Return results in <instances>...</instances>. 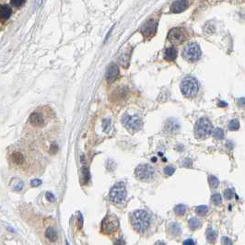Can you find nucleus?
Instances as JSON below:
<instances>
[{
  "label": "nucleus",
  "mask_w": 245,
  "mask_h": 245,
  "mask_svg": "<svg viewBox=\"0 0 245 245\" xmlns=\"http://www.w3.org/2000/svg\"><path fill=\"white\" fill-rule=\"evenodd\" d=\"M150 223L149 214L145 210H136L132 215V225L136 231H144Z\"/></svg>",
  "instance_id": "obj_1"
},
{
  "label": "nucleus",
  "mask_w": 245,
  "mask_h": 245,
  "mask_svg": "<svg viewBox=\"0 0 245 245\" xmlns=\"http://www.w3.org/2000/svg\"><path fill=\"white\" fill-rule=\"evenodd\" d=\"M181 90L185 97H194L199 90L198 81L192 77L185 78L181 83Z\"/></svg>",
  "instance_id": "obj_2"
},
{
  "label": "nucleus",
  "mask_w": 245,
  "mask_h": 245,
  "mask_svg": "<svg viewBox=\"0 0 245 245\" xmlns=\"http://www.w3.org/2000/svg\"><path fill=\"white\" fill-rule=\"evenodd\" d=\"M126 188L124 183H117L110 191L109 198L114 204H121L126 198Z\"/></svg>",
  "instance_id": "obj_3"
},
{
  "label": "nucleus",
  "mask_w": 245,
  "mask_h": 245,
  "mask_svg": "<svg viewBox=\"0 0 245 245\" xmlns=\"http://www.w3.org/2000/svg\"><path fill=\"white\" fill-rule=\"evenodd\" d=\"M213 131L212 124L207 118H200L194 126V133L197 138H205L208 136Z\"/></svg>",
  "instance_id": "obj_4"
},
{
  "label": "nucleus",
  "mask_w": 245,
  "mask_h": 245,
  "mask_svg": "<svg viewBox=\"0 0 245 245\" xmlns=\"http://www.w3.org/2000/svg\"><path fill=\"white\" fill-rule=\"evenodd\" d=\"M201 54H202L201 48L196 42H191L187 44L183 51V56L190 62H196L199 60Z\"/></svg>",
  "instance_id": "obj_5"
},
{
  "label": "nucleus",
  "mask_w": 245,
  "mask_h": 245,
  "mask_svg": "<svg viewBox=\"0 0 245 245\" xmlns=\"http://www.w3.org/2000/svg\"><path fill=\"white\" fill-rule=\"evenodd\" d=\"M122 122L124 125L126 127L130 132H136L140 130L143 123L139 116L136 115H129V114H124L122 118Z\"/></svg>",
  "instance_id": "obj_6"
},
{
  "label": "nucleus",
  "mask_w": 245,
  "mask_h": 245,
  "mask_svg": "<svg viewBox=\"0 0 245 245\" xmlns=\"http://www.w3.org/2000/svg\"><path fill=\"white\" fill-rule=\"evenodd\" d=\"M186 38L187 32L184 28H173L168 33V40L175 45L183 43Z\"/></svg>",
  "instance_id": "obj_7"
},
{
  "label": "nucleus",
  "mask_w": 245,
  "mask_h": 245,
  "mask_svg": "<svg viewBox=\"0 0 245 245\" xmlns=\"http://www.w3.org/2000/svg\"><path fill=\"white\" fill-rule=\"evenodd\" d=\"M154 169L148 164H141L136 169V176L142 181H150L154 177Z\"/></svg>",
  "instance_id": "obj_8"
},
{
  "label": "nucleus",
  "mask_w": 245,
  "mask_h": 245,
  "mask_svg": "<svg viewBox=\"0 0 245 245\" xmlns=\"http://www.w3.org/2000/svg\"><path fill=\"white\" fill-rule=\"evenodd\" d=\"M119 227V221L116 216L114 215H109L106 217L102 223V228L104 233L109 234L114 232Z\"/></svg>",
  "instance_id": "obj_9"
},
{
  "label": "nucleus",
  "mask_w": 245,
  "mask_h": 245,
  "mask_svg": "<svg viewBox=\"0 0 245 245\" xmlns=\"http://www.w3.org/2000/svg\"><path fill=\"white\" fill-rule=\"evenodd\" d=\"M157 28H158V21L155 20L154 18L148 20L141 29V33L146 39H151L152 37L156 34Z\"/></svg>",
  "instance_id": "obj_10"
},
{
  "label": "nucleus",
  "mask_w": 245,
  "mask_h": 245,
  "mask_svg": "<svg viewBox=\"0 0 245 245\" xmlns=\"http://www.w3.org/2000/svg\"><path fill=\"white\" fill-rule=\"evenodd\" d=\"M118 76H119V68L117 65L115 64L110 65L107 69V72H106V80H107V82L112 83L114 81L117 79Z\"/></svg>",
  "instance_id": "obj_11"
},
{
  "label": "nucleus",
  "mask_w": 245,
  "mask_h": 245,
  "mask_svg": "<svg viewBox=\"0 0 245 245\" xmlns=\"http://www.w3.org/2000/svg\"><path fill=\"white\" fill-rule=\"evenodd\" d=\"M188 6H189L188 0H176L172 4L171 11L172 13H181L188 8Z\"/></svg>",
  "instance_id": "obj_12"
},
{
  "label": "nucleus",
  "mask_w": 245,
  "mask_h": 245,
  "mask_svg": "<svg viewBox=\"0 0 245 245\" xmlns=\"http://www.w3.org/2000/svg\"><path fill=\"white\" fill-rule=\"evenodd\" d=\"M131 54H132V49H131V47H128V48H125L124 51L120 55V62H121L122 66L125 68L128 67V66H129Z\"/></svg>",
  "instance_id": "obj_13"
},
{
  "label": "nucleus",
  "mask_w": 245,
  "mask_h": 245,
  "mask_svg": "<svg viewBox=\"0 0 245 245\" xmlns=\"http://www.w3.org/2000/svg\"><path fill=\"white\" fill-rule=\"evenodd\" d=\"M30 123L32 125H34V126L41 127L44 124V120H43V118L42 117L41 114H37V112H33L30 116Z\"/></svg>",
  "instance_id": "obj_14"
},
{
  "label": "nucleus",
  "mask_w": 245,
  "mask_h": 245,
  "mask_svg": "<svg viewBox=\"0 0 245 245\" xmlns=\"http://www.w3.org/2000/svg\"><path fill=\"white\" fill-rule=\"evenodd\" d=\"M178 51L176 48L174 47H169L165 50L164 52V58L166 61H174L177 57Z\"/></svg>",
  "instance_id": "obj_15"
},
{
  "label": "nucleus",
  "mask_w": 245,
  "mask_h": 245,
  "mask_svg": "<svg viewBox=\"0 0 245 245\" xmlns=\"http://www.w3.org/2000/svg\"><path fill=\"white\" fill-rule=\"evenodd\" d=\"M12 14V9L10 8L9 6L8 5H2L1 6V10H0V15H1V20H6L9 18V17Z\"/></svg>",
  "instance_id": "obj_16"
},
{
  "label": "nucleus",
  "mask_w": 245,
  "mask_h": 245,
  "mask_svg": "<svg viewBox=\"0 0 245 245\" xmlns=\"http://www.w3.org/2000/svg\"><path fill=\"white\" fill-rule=\"evenodd\" d=\"M10 187L15 191H20L23 188V181L18 178H13L10 181Z\"/></svg>",
  "instance_id": "obj_17"
},
{
  "label": "nucleus",
  "mask_w": 245,
  "mask_h": 245,
  "mask_svg": "<svg viewBox=\"0 0 245 245\" xmlns=\"http://www.w3.org/2000/svg\"><path fill=\"white\" fill-rule=\"evenodd\" d=\"M11 160L16 165H21L24 160V157L20 152H14L11 155Z\"/></svg>",
  "instance_id": "obj_18"
},
{
  "label": "nucleus",
  "mask_w": 245,
  "mask_h": 245,
  "mask_svg": "<svg viewBox=\"0 0 245 245\" xmlns=\"http://www.w3.org/2000/svg\"><path fill=\"white\" fill-rule=\"evenodd\" d=\"M169 231L171 232V233L174 236L176 235H180L181 233V228L179 224L177 223H171L169 225Z\"/></svg>",
  "instance_id": "obj_19"
},
{
  "label": "nucleus",
  "mask_w": 245,
  "mask_h": 245,
  "mask_svg": "<svg viewBox=\"0 0 245 245\" xmlns=\"http://www.w3.org/2000/svg\"><path fill=\"white\" fill-rule=\"evenodd\" d=\"M45 236L47 239H49V240L52 241H55L57 240V233H56V231L53 228H49L46 229Z\"/></svg>",
  "instance_id": "obj_20"
},
{
  "label": "nucleus",
  "mask_w": 245,
  "mask_h": 245,
  "mask_svg": "<svg viewBox=\"0 0 245 245\" xmlns=\"http://www.w3.org/2000/svg\"><path fill=\"white\" fill-rule=\"evenodd\" d=\"M188 224H189V227H190L191 229H196L201 227L200 220L197 218H196V217H192L191 219H189Z\"/></svg>",
  "instance_id": "obj_21"
},
{
  "label": "nucleus",
  "mask_w": 245,
  "mask_h": 245,
  "mask_svg": "<svg viewBox=\"0 0 245 245\" xmlns=\"http://www.w3.org/2000/svg\"><path fill=\"white\" fill-rule=\"evenodd\" d=\"M206 239L210 242L215 241L217 239V232L213 229H208L206 230Z\"/></svg>",
  "instance_id": "obj_22"
},
{
  "label": "nucleus",
  "mask_w": 245,
  "mask_h": 245,
  "mask_svg": "<svg viewBox=\"0 0 245 245\" xmlns=\"http://www.w3.org/2000/svg\"><path fill=\"white\" fill-rule=\"evenodd\" d=\"M186 209H187L186 205H178L175 206L174 212L176 213L178 216H184L185 214V212H186Z\"/></svg>",
  "instance_id": "obj_23"
},
{
  "label": "nucleus",
  "mask_w": 245,
  "mask_h": 245,
  "mask_svg": "<svg viewBox=\"0 0 245 245\" xmlns=\"http://www.w3.org/2000/svg\"><path fill=\"white\" fill-rule=\"evenodd\" d=\"M208 184H209L211 188H217L219 184V181L217 177L211 175V176L208 177Z\"/></svg>",
  "instance_id": "obj_24"
},
{
  "label": "nucleus",
  "mask_w": 245,
  "mask_h": 245,
  "mask_svg": "<svg viewBox=\"0 0 245 245\" xmlns=\"http://www.w3.org/2000/svg\"><path fill=\"white\" fill-rule=\"evenodd\" d=\"M196 213L198 215L205 216V215H206V213L208 212V207L205 206V205H199V206L196 207Z\"/></svg>",
  "instance_id": "obj_25"
},
{
  "label": "nucleus",
  "mask_w": 245,
  "mask_h": 245,
  "mask_svg": "<svg viewBox=\"0 0 245 245\" xmlns=\"http://www.w3.org/2000/svg\"><path fill=\"white\" fill-rule=\"evenodd\" d=\"M240 127V123L237 120V119H233V120H231L229 124V128L231 131H235L237 129H239Z\"/></svg>",
  "instance_id": "obj_26"
},
{
  "label": "nucleus",
  "mask_w": 245,
  "mask_h": 245,
  "mask_svg": "<svg viewBox=\"0 0 245 245\" xmlns=\"http://www.w3.org/2000/svg\"><path fill=\"white\" fill-rule=\"evenodd\" d=\"M213 136L217 139H222L224 137V131L220 128H216L213 132Z\"/></svg>",
  "instance_id": "obj_27"
},
{
  "label": "nucleus",
  "mask_w": 245,
  "mask_h": 245,
  "mask_svg": "<svg viewBox=\"0 0 245 245\" xmlns=\"http://www.w3.org/2000/svg\"><path fill=\"white\" fill-rule=\"evenodd\" d=\"M213 204L215 205H220L222 202V196H220L219 193H216V194H213V196L211 198Z\"/></svg>",
  "instance_id": "obj_28"
},
{
  "label": "nucleus",
  "mask_w": 245,
  "mask_h": 245,
  "mask_svg": "<svg viewBox=\"0 0 245 245\" xmlns=\"http://www.w3.org/2000/svg\"><path fill=\"white\" fill-rule=\"evenodd\" d=\"M233 196H234V193H233V191H232L231 189H227V190H225V192H224V196H225V198L226 199H231L232 197H233Z\"/></svg>",
  "instance_id": "obj_29"
},
{
  "label": "nucleus",
  "mask_w": 245,
  "mask_h": 245,
  "mask_svg": "<svg viewBox=\"0 0 245 245\" xmlns=\"http://www.w3.org/2000/svg\"><path fill=\"white\" fill-rule=\"evenodd\" d=\"M11 3H12V5L14 6V7L20 8V7H21V6L24 5L25 0H11Z\"/></svg>",
  "instance_id": "obj_30"
},
{
  "label": "nucleus",
  "mask_w": 245,
  "mask_h": 245,
  "mask_svg": "<svg viewBox=\"0 0 245 245\" xmlns=\"http://www.w3.org/2000/svg\"><path fill=\"white\" fill-rule=\"evenodd\" d=\"M110 125H111V120H109V119H104L103 122H102L103 129L105 131H108L110 129Z\"/></svg>",
  "instance_id": "obj_31"
},
{
  "label": "nucleus",
  "mask_w": 245,
  "mask_h": 245,
  "mask_svg": "<svg viewBox=\"0 0 245 245\" xmlns=\"http://www.w3.org/2000/svg\"><path fill=\"white\" fill-rule=\"evenodd\" d=\"M175 172V169L172 167V166H169V167H166L165 169H164V173L166 175H172Z\"/></svg>",
  "instance_id": "obj_32"
},
{
  "label": "nucleus",
  "mask_w": 245,
  "mask_h": 245,
  "mask_svg": "<svg viewBox=\"0 0 245 245\" xmlns=\"http://www.w3.org/2000/svg\"><path fill=\"white\" fill-rule=\"evenodd\" d=\"M42 184V181L39 180V179H34L31 181V186H33V187H37V186H39Z\"/></svg>",
  "instance_id": "obj_33"
},
{
  "label": "nucleus",
  "mask_w": 245,
  "mask_h": 245,
  "mask_svg": "<svg viewBox=\"0 0 245 245\" xmlns=\"http://www.w3.org/2000/svg\"><path fill=\"white\" fill-rule=\"evenodd\" d=\"M46 199L49 201V202H54V201L55 200L54 196V194L51 193H46Z\"/></svg>",
  "instance_id": "obj_34"
},
{
  "label": "nucleus",
  "mask_w": 245,
  "mask_h": 245,
  "mask_svg": "<svg viewBox=\"0 0 245 245\" xmlns=\"http://www.w3.org/2000/svg\"><path fill=\"white\" fill-rule=\"evenodd\" d=\"M184 244H194V241L193 240H191V239H188V240L184 241Z\"/></svg>",
  "instance_id": "obj_35"
},
{
  "label": "nucleus",
  "mask_w": 245,
  "mask_h": 245,
  "mask_svg": "<svg viewBox=\"0 0 245 245\" xmlns=\"http://www.w3.org/2000/svg\"><path fill=\"white\" fill-rule=\"evenodd\" d=\"M222 242H223V243H226V244H229V243H231V241L229 240L228 238H223V239H222Z\"/></svg>",
  "instance_id": "obj_36"
},
{
  "label": "nucleus",
  "mask_w": 245,
  "mask_h": 245,
  "mask_svg": "<svg viewBox=\"0 0 245 245\" xmlns=\"http://www.w3.org/2000/svg\"><path fill=\"white\" fill-rule=\"evenodd\" d=\"M152 160H153V161H156V158H152Z\"/></svg>",
  "instance_id": "obj_37"
}]
</instances>
